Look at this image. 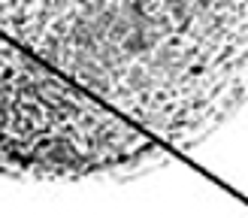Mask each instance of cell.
<instances>
[{"mask_svg":"<svg viewBox=\"0 0 248 218\" xmlns=\"http://www.w3.org/2000/svg\"><path fill=\"white\" fill-rule=\"evenodd\" d=\"M157 152L167 145L0 31V179L85 182Z\"/></svg>","mask_w":248,"mask_h":218,"instance_id":"cell-2","label":"cell"},{"mask_svg":"<svg viewBox=\"0 0 248 218\" xmlns=\"http://www.w3.org/2000/svg\"><path fill=\"white\" fill-rule=\"evenodd\" d=\"M0 31L167 149L248 103V0H0Z\"/></svg>","mask_w":248,"mask_h":218,"instance_id":"cell-1","label":"cell"}]
</instances>
